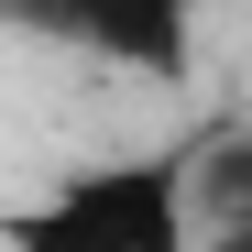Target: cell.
Wrapping results in <instances>:
<instances>
[{
    "instance_id": "obj_1",
    "label": "cell",
    "mask_w": 252,
    "mask_h": 252,
    "mask_svg": "<svg viewBox=\"0 0 252 252\" xmlns=\"http://www.w3.org/2000/svg\"><path fill=\"white\" fill-rule=\"evenodd\" d=\"M187 154H197V132L164 143V154H110V164H77V176L11 197L0 252H197Z\"/></svg>"
},
{
    "instance_id": "obj_2",
    "label": "cell",
    "mask_w": 252,
    "mask_h": 252,
    "mask_svg": "<svg viewBox=\"0 0 252 252\" xmlns=\"http://www.w3.org/2000/svg\"><path fill=\"white\" fill-rule=\"evenodd\" d=\"M0 33L77 44L121 77H154V88L197 77V0H0Z\"/></svg>"
},
{
    "instance_id": "obj_3",
    "label": "cell",
    "mask_w": 252,
    "mask_h": 252,
    "mask_svg": "<svg viewBox=\"0 0 252 252\" xmlns=\"http://www.w3.org/2000/svg\"><path fill=\"white\" fill-rule=\"evenodd\" d=\"M197 252H252V220H220V230H197Z\"/></svg>"
}]
</instances>
